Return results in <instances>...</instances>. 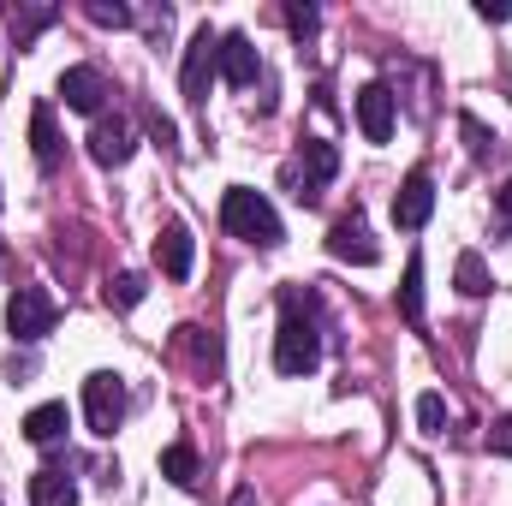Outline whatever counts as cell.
Returning <instances> with one entry per match:
<instances>
[{
  "instance_id": "f1b7e54d",
  "label": "cell",
  "mask_w": 512,
  "mask_h": 506,
  "mask_svg": "<svg viewBox=\"0 0 512 506\" xmlns=\"http://www.w3.org/2000/svg\"><path fill=\"white\" fill-rule=\"evenodd\" d=\"M477 12H483V18H489V24H507V18H512V0H501V6H495V0H483V6H477Z\"/></svg>"
},
{
  "instance_id": "30bf717a",
  "label": "cell",
  "mask_w": 512,
  "mask_h": 506,
  "mask_svg": "<svg viewBox=\"0 0 512 506\" xmlns=\"http://www.w3.org/2000/svg\"><path fill=\"white\" fill-rule=\"evenodd\" d=\"M60 102H66L72 114H96V120H102L108 78H102L96 66H66V72H60Z\"/></svg>"
},
{
  "instance_id": "4316f807",
  "label": "cell",
  "mask_w": 512,
  "mask_h": 506,
  "mask_svg": "<svg viewBox=\"0 0 512 506\" xmlns=\"http://www.w3.org/2000/svg\"><path fill=\"white\" fill-rule=\"evenodd\" d=\"M489 447H495L501 459H512V417H501V423L489 429Z\"/></svg>"
},
{
  "instance_id": "ffe728a7",
  "label": "cell",
  "mask_w": 512,
  "mask_h": 506,
  "mask_svg": "<svg viewBox=\"0 0 512 506\" xmlns=\"http://www.w3.org/2000/svg\"><path fill=\"white\" fill-rule=\"evenodd\" d=\"M60 18V6H24V0H12V24H18V48L36 36V30H48Z\"/></svg>"
},
{
  "instance_id": "ba28073f",
  "label": "cell",
  "mask_w": 512,
  "mask_h": 506,
  "mask_svg": "<svg viewBox=\"0 0 512 506\" xmlns=\"http://www.w3.org/2000/svg\"><path fill=\"white\" fill-rule=\"evenodd\" d=\"M131 149H137V137H131L126 114H102V120L90 126V161H96V167H126Z\"/></svg>"
},
{
  "instance_id": "7c38bea8",
  "label": "cell",
  "mask_w": 512,
  "mask_h": 506,
  "mask_svg": "<svg viewBox=\"0 0 512 506\" xmlns=\"http://www.w3.org/2000/svg\"><path fill=\"white\" fill-rule=\"evenodd\" d=\"M393 114H399V96H393L387 84H364V90H358V131H364L370 143H387V137H393Z\"/></svg>"
},
{
  "instance_id": "f546056e",
  "label": "cell",
  "mask_w": 512,
  "mask_h": 506,
  "mask_svg": "<svg viewBox=\"0 0 512 506\" xmlns=\"http://www.w3.org/2000/svg\"><path fill=\"white\" fill-rule=\"evenodd\" d=\"M149 131H155V143H179V131H173V120H161V114H149Z\"/></svg>"
},
{
  "instance_id": "5bb4252c",
  "label": "cell",
  "mask_w": 512,
  "mask_h": 506,
  "mask_svg": "<svg viewBox=\"0 0 512 506\" xmlns=\"http://www.w3.org/2000/svg\"><path fill=\"white\" fill-rule=\"evenodd\" d=\"M66 429H72V417H66V405H60V399L36 405V411L24 417V441H30V447H60V441H66Z\"/></svg>"
},
{
  "instance_id": "d4e9b609",
  "label": "cell",
  "mask_w": 512,
  "mask_h": 506,
  "mask_svg": "<svg viewBox=\"0 0 512 506\" xmlns=\"http://www.w3.org/2000/svg\"><path fill=\"white\" fill-rule=\"evenodd\" d=\"M316 24H322V12H316V6H304V0H292V6H286V30H292L298 42H310V36H316Z\"/></svg>"
},
{
  "instance_id": "44dd1931",
  "label": "cell",
  "mask_w": 512,
  "mask_h": 506,
  "mask_svg": "<svg viewBox=\"0 0 512 506\" xmlns=\"http://www.w3.org/2000/svg\"><path fill=\"white\" fill-rule=\"evenodd\" d=\"M489 286H495V280H489V262L477 251H465L459 256V292H465V298H489Z\"/></svg>"
},
{
  "instance_id": "d6986e66",
  "label": "cell",
  "mask_w": 512,
  "mask_h": 506,
  "mask_svg": "<svg viewBox=\"0 0 512 506\" xmlns=\"http://www.w3.org/2000/svg\"><path fill=\"white\" fill-rule=\"evenodd\" d=\"M179 346H191V358H197V370H209V376H221V340H215V334H203V328H179Z\"/></svg>"
},
{
  "instance_id": "9a60e30c",
  "label": "cell",
  "mask_w": 512,
  "mask_h": 506,
  "mask_svg": "<svg viewBox=\"0 0 512 506\" xmlns=\"http://www.w3.org/2000/svg\"><path fill=\"white\" fill-rule=\"evenodd\" d=\"M30 506H78V483L60 471V465H42L30 477Z\"/></svg>"
},
{
  "instance_id": "277c9868",
  "label": "cell",
  "mask_w": 512,
  "mask_h": 506,
  "mask_svg": "<svg viewBox=\"0 0 512 506\" xmlns=\"http://www.w3.org/2000/svg\"><path fill=\"white\" fill-rule=\"evenodd\" d=\"M54 322H60V304H54L42 286H18V292L6 298V334H12L18 346L48 340V334H54Z\"/></svg>"
},
{
  "instance_id": "7402d4cb",
  "label": "cell",
  "mask_w": 512,
  "mask_h": 506,
  "mask_svg": "<svg viewBox=\"0 0 512 506\" xmlns=\"http://www.w3.org/2000/svg\"><path fill=\"white\" fill-rule=\"evenodd\" d=\"M84 18H90V24H102V30H126L137 12L120 6V0H84Z\"/></svg>"
},
{
  "instance_id": "ac0fdd59",
  "label": "cell",
  "mask_w": 512,
  "mask_h": 506,
  "mask_svg": "<svg viewBox=\"0 0 512 506\" xmlns=\"http://www.w3.org/2000/svg\"><path fill=\"white\" fill-rule=\"evenodd\" d=\"M399 316L411 328H423V256L405 262V286H399Z\"/></svg>"
},
{
  "instance_id": "e0dca14e",
  "label": "cell",
  "mask_w": 512,
  "mask_h": 506,
  "mask_svg": "<svg viewBox=\"0 0 512 506\" xmlns=\"http://www.w3.org/2000/svg\"><path fill=\"white\" fill-rule=\"evenodd\" d=\"M30 149H36L42 167L60 161V131H54V108L48 102H36V114H30Z\"/></svg>"
},
{
  "instance_id": "8fae6325",
  "label": "cell",
  "mask_w": 512,
  "mask_h": 506,
  "mask_svg": "<svg viewBox=\"0 0 512 506\" xmlns=\"http://www.w3.org/2000/svg\"><path fill=\"white\" fill-rule=\"evenodd\" d=\"M215 66H221V78L233 84V90H251L256 72H262V60H256V42L245 30H227L221 36V54H215Z\"/></svg>"
},
{
  "instance_id": "484cf974",
  "label": "cell",
  "mask_w": 512,
  "mask_h": 506,
  "mask_svg": "<svg viewBox=\"0 0 512 506\" xmlns=\"http://www.w3.org/2000/svg\"><path fill=\"white\" fill-rule=\"evenodd\" d=\"M459 131L471 137V155H489V149H495V137H489V126H483V120H471V114H465V120H459Z\"/></svg>"
},
{
  "instance_id": "8992f818",
  "label": "cell",
  "mask_w": 512,
  "mask_h": 506,
  "mask_svg": "<svg viewBox=\"0 0 512 506\" xmlns=\"http://www.w3.org/2000/svg\"><path fill=\"white\" fill-rule=\"evenodd\" d=\"M215 54H221V36L203 24V30L191 36V48H185V66H179V90H185V102H197V108L209 102V84H215V72H221Z\"/></svg>"
},
{
  "instance_id": "4dcf8cb0",
  "label": "cell",
  "mask_w": 512,
  "mask_h": 506,
  "mask_svg": "<svg viewBox=\"0 0 512 506\" xmlns=\"http://www.w3.org/2000/svg\"><path fill=\"white\" fill-rule=\"evenodd\" d=\"M227 506H256V489H251V483H239V489H233V501H227Z\"/></svg>"
},
{
  "instance_id": "2e32d148",
  "label": "cell",
  "mask_w": 512,
  "mask_h": 506,
  "mask_svg": "<svg viewBox=\"0 0 512 506\" xmlns=\"http://www.w3.org/2000/svg\"><path fill=\"white\" fill-rule=\"evenodd\" d=\"M161 477H167L173 489H197V477H203V465H197V447H191V441H173V447L161 453Z\"/></svg>"
},
{
  "instance_id": "cb8c5ba5",
  "label": "cell",
  "mask_w": 512,
  "mask_h": 506,
  "mask_svg": "<svg viewBox=\"0 0 512 506\" xmlns=\"http://www.w3.org/2000/svg\"><path fill=\"white\" fill-rule=\"evenodd\" d=\"M143 292H149V286H143V274H120V280L108 286V304H114V310H137V304H143Z\"/></svg>"
},
{
  "instance_id": "4fadbf2b",
  "label": "cell",
  "mask_w": 512,
  "mask_h": 506,
  "mask_svg": "<svg viewBox=\"0 0 512 506\" xmlns=\"http://www.w3.org/2000/svg\"><path fill=\"white\" fill-rule=\"evenodd\" d=\"M155 262H161V274H167V280H191L197 239H191V227H185V221H167V227H161V239H155Z\"/></svg>"
},
{
  "instance_id": "6da1fadb",
  "label": "cell",
  "mask_w": 512,
  "mask_h": 506,
  "mask_svg": "<svg viewBox=\"0 0 512 506\" xmlns=\"http://www.w3.org/2000/svg\"><path fill=\"white\" fill-rule=\"evenodd\" d=\"M322 364V316L310 292L280 298V334H274V370L280 376H310Z\"/></svg>"
},
{
  "instance_id": "9c48e42d",
  "label": "cell",
  "mask_w": 512,
  "mask_h": 506,
  "mask_svg": "<svg viewBox=\"0 0 512 506\" xmlns=\"http://www.w3.org/2000/svg\"><path fill=\"white\" fill-rule=\"evenodd\" d=\"M328 256H334V262H358V268H376V262H382V245L370 239L364 215H346V221H334V233H328Z\"/></svg>"
},
{
  "instance_id": "7a4b0ae2",
  "label": "cell",
  "mask_w": 512,
  "mask_h": 506,
  "mask_svg": "<svg viewBox=\"0 0 512 506\" xmlns=\"http://www.w3.org/2000/svg\"><path fill=\"white\" fill-rule=\"evenodd\" d=\"M221 221H227L233 239H245V245H256V251H274V245L286 239L274 203H268L262 191H251V185H233V191L221 197Z\"/></svg>"
},
{
  "instance_id": "83f0119b",
  "label": "cell",
  "mask_w": 512,
  "mask_h": 506,
  "mask_svg": "<svg viewBox=\"0 0 512 506\" xmlns=\"http://www.w3.org/2000/svg\"><path fill=\"white\" fill-rule=\"evenodd\" d=\"M495 215H501V227H507V239H512V179L495 191Z\"/></svg>"
},
{
  "instance_id": "52a82bcc",
  "label": "cell",
  "mask_w": 512,
  "mask_h": 506,
  "mask_svg": "<svg viewBox=\"0 0 512 506\" xmlns=\"http://www.w3.org/2000/svg\"><path fill=\"white\" fill-rule=\"evenodd\" d=\"M429 215H435V179H429V167H417V173H405V185L393 191V227L417 233Z\"/></svg>"
},
{
  "instance_id": "5b68a950",
  "label": "cell",
  "mask_w": 512,
  "mask_h": 506,
  "mask_svg": "<svg viewBox=\"0 0 512 506\" xmlns=\"http://www.w3.org/2000/svg\"><path fill=\"white\" fill-rule=\"evenodd\" d=\"M126 405H131V393H126V376H114V370H96V376L84 381V417H90V435H114L120 423H126Z\"/></svg>"
},
{
  "instance_id": "603a6c76",
  "label": "cell",
  "mask_w": 512,
  "mask_h": 506,
  "mask_svg": "<svg viewBox=\"0 0 512 506\" xmlns=\"http://www.w3.org/2000/svg\"><path fill=\"white\" fill-rule=\"evenodd\" d=\"M417 429L423 435H447V399L441 393H423L417 399Z\"/></svg>"
},
{
  "instance_id": "3957f363",
  "label": "cell",
  "mask_w": 512,
  "mask_h": 506,
  "mask_svg": "<svg viewBox=\"0 0 512 506\" xmlns=\"http://www.w3.org/2000/svg\"><path fill=\"white\" fill-rule=\"evenodd\" d=\"M334 173H340V149H334L328 137H304L280 179H286V191H292L304 209H316V203H322V191L334 185Z\"/></svg>"
}]
</instances>
